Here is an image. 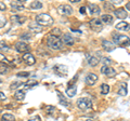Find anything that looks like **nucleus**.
I'll list each match as a JSON object with an SVG mask.
<instances>
[{"label": "nucleus", "instance_id": "f257e3e1", "mask_svg": "<svg viewBox=\"0 0 130 121\" xmlns=\"http://www.w3.org/2000/svg\"><path fill=\"white\" fill-rule=\"evenodd\" d=\"M47 44L53 50H60L63 47V41L59 37H56V36L50 35L47 39Z\"/></svg>", "mask_w": 130, "mask_h": 121}, {"label": "nucleus", "instance_id": "f03ea898", "mask_svg": "<svg viewBox=\"0 0 130 121\" xmlns=\"http://www.w3.org/2000/svg\"><path fill=\"white\" fill-rule=\"evenodd\" d=\"M36 23H38L40 26H51L53 24V18L50 15L41 13L36 16Z\"/></svg>", "mask_w": 130, "mask_h": 121}, {"label": "nucleus", "instance_id": "7ed1b4c3", "mask_svg": "<svg viewBox=\"0 0 130 121\" xmlns=\"http://www.w3.org/2000/svg\"><path fill=\"white\" fill-rule=\"evenodd\" d=\"M113 39H114V42L118 44V46H121V47L130 46V38L125 35H114Z\"/></svg>", "mask_w": 130, "mask_h": 121}, {"label": "nucleus", "instance_id": "20e7f679", "mask_svg": "<svg viewBox=\"0 0 130 121\" xmlns=\"http://www.w3.org/2000/svg\"><path fill=\"white\" fill-rule=\"evenodd\" d=\"M77 106H78V108H80V109L86 110V109H88V108H90L92 106V103H91L90 98L83 97V98H79L78 100H77Z\"/></svg>", "mask_w": 130, "mask_h": 121}, {"label": "nucleus", "instance_id": "39448f33", "mask_svg": "<svg viewBox=\"0 0 130 121\" xmlns=\"http://www.w3.org/2000/svg\"><path fill=\"white\" fill-rule=\"evenodd\" d=\"M58 13L61 15H71L73 13V9L70 5H61L58 7Z\"/></svg>", "mask_w": 130, "mask_h": 121}, {"label": "nucleus", "instance_id": "423d86ee", "mask_svg": "<svg viewBox=\"0 0 130 121\" xmlns=\"http://www.w3.org/2000/svg\"><path fill=\"white\" fill-rule=\"evenodd\" d=\"M15 49L18 52H20V53H24V52H28L30 50V48L29 46L26 43V42H24V41H18L15 43Z\"/></svg>", "mask_w": 130, "mask_h": 121}, {"label": "nucleus", "instance_id": "0eeeda50", "mask_svg": "<svg viewBox=\"0 0 130 121\" xmlns=\"http://www.w3.org/2000/svg\"><path fill=\"white\" fill-rule=\"evenodd\" d=\"M53 70H54V72L56 75L60 76V77H65L68 72L67 67L65 65H56V66L53 67Z\"/></svg>", "mask_w": 130, "mask_h": 121}, {"label": "nucleus", "instance_id": "6e6552de", "mask_svg": "<svg viewBox=\"0 0 130 121\" xmlns=\"http://www.w3.org/2000/svg\"><path fill=\"white\" fill-rule=\"evenodd\" d=\"M24 5H25V1H21V0H18V1H13L11 2V8H12V12H19V11H23L24 10Z\"/></svg>", "mask_w": 130, "mask_h": 121}, {"label": "nucleus", "instance_id": "1a4fd4ad", "mask_svg": "<svg viewBox=\"0 0 130 121\" xmlns=\"http://www.w3.org/2000/svg\"><path fill=\"white\" fill-rule=\"evenodd\" d=\"M101 71H102V74H104L106 77H109V78H113L116 76V70L109 66H103L101 68Z\"/></svg>", "mask_w": 130, "mask_h": 121}, {"label": "nucleus", "instance_id": "9d476101", "mask_svg": "<svg viewBox=\"0 0 130 121\" xmlns=\"http://www.w3.org/2000/svg\"><path fill=\"white\" fill-rule=\"evenodd\" d=\"M90 26L94 31L102 30V21L100 18H93L90 22Z\"/></svg>", "mask_w": 130, "mask_h": 121}, {"label": "nucleus", "instance_id": "9b49d317", "mask_svg": "<svg viewBox=\"0 0 130 121\" xmlns=\"http://www.w3.org/2000/svg\"><path fill=\"white\" fill-rule=\"evenodd\" d=\"M23 61L27 64V65H34V64L36 63L35 57L30 53H25V54H24L23 55Z\"/></svg>", "mask_w": 130, "mask_h": 121}, {"label": "nucleus", "instance_id": "f8f14e48", "mask_svg": "<svg viewBox=\"0 0 130 121\" xmlns=\"http://www.w3.org/2000/svg\"><path fill=\"white\" fill-rule=\"evenodd\" d=\"M98 81V76L95 74H89L86 77V83L88 86H93Z\"/></svg>", "mask_w": 130, "mask_h": 121}, {"label": "nucleus", "instance_id": "ddd939ff", "mask_svg": "<svg viewBox=\"0 0 130 121\" xmlns=\"http://www.w3.org/2000/svg\"><path fill=\"white\" fill-rule=\"evenodd\" d=\"M102 47L104 48L105 51L107 52H111L115 49V44H113L111 41H108V40H103L102 41Z\"/></svg>", "mask_w": 130, "mask_h": 121}, {"label": "nucleus", "instance_id": "4468645a", "mask_svg": "<svg viewBox=\"0 0 130 121\" xmlns=\"http://www.w3.org/2000/svg\"><path fill=\"white\" fill-rule=\"evenodd\" d=\"M28 28H29V30H31L32 33H40V31L42 30V27L39 25L38 23H30L29 25H28Z\"/></svg>", "mask_w": 130, "mask_h": 121}, {"label": "nucleus", "instance_id": "2eb2a0df", "mask_svg": "<svg viewBox=\"0 0 130 121\" xmlns=\"http://www.w3.org/2000/svg\"><path fill=\"white\" fill-rule=\"evenodd\" d=\"M116 29L120 30V31H127V30L130 29V25L128 23H126V22H119L116 25Z\"/></svg>", "mask_w": 130, "mask_h": 121}, {"label": "nucleus", "instance_id": "dca6fc26", "mask_svg": "<svg viewBox=\"0 0 130 121\" xmlns=\"http://www.w3.org/2000/svg\"><path fill=\"white\" fill-rule=\"evenodd\" d=\"M114 13H115V15L118 18H126L127 17V11H126L125 9H123V8H120V9H117L114 11Z\"/></svg>", "mask_w": 130, "mask_h": 121}, {"label": "nucleus", "instance_id": "f3484780", "mask_svg": "<svg viewBox=\"0 0 130 121\" xmlns=\"http://www.w3.org/2000/svg\"><path fill=\"white\" fill-rule=\"evenodd\" d=\"M63 43L67 44V46H73V44H74V38H73L71 35L65 34V35H63Z\"/></svg>", "mask_w": 130, "mask_h": 121}, {"label": "nucleus", "instance_id": "a211bd4d", "mask_svg": "<svg viewBox=\"0 0 130 121\" xmlns=\"http://www.w3.org/2000/svg\"><path fill=\"white\" fill-rule=\"evenodd\" d=\"M89 9H90V13L92 15H98V14H100V8L98 7L96 5H92V3H90L89 5Z\"/></svg>", "mask_w": 130, "mask_h": 121}, {"label": "nucleus", "instance_id": "6ab92c4d", "mask_svg": "<svg viewBox=\"0 0 130 121\" xmlns=\"http://www.w3.org/2000/svg\"><path fill=\"white\" fill-rule=\"evenodd\" d=\"M113 16L109 14H103L102 16H101V21L105 24H112L113 23Z\"/></svg>", "mask_w": 130, "mask_h": 121}, {"label": "nucleus", "instance_id": "aec40b11", "mask_svg": "<svg viewBox=\"0 0 130 121\" xmlns=\"http://www.w3.org/2000/svg\"><path fill=\"white\" fill-rule=\"evenodd\" d=\"M11 18H12V22L18 23V24H23L24 22L26 21L25 16H20V15H14V16H12Z\"/></svg>", "mask_w": 130, "mask_h": 121}, {"label": "nucleus", "instance_id": "412c9836", "mask_svg": "<svg viewBox=\"0 0 130 121\" xmlns=\"http://www.w3.org/2000/svg\"><path fill=\"white\" fill-rule=\"evenodd\" d=\"M14 97L16 100H23L24 98H25V92L20 90V91H16L15 94H14Z\"/></svg>", "mask_w": 130, "mask_h": 121}, {"label": "nucleus", "instance_id": "4be33fe9", "mask_svg": "<svg viewBox=\"0 0 130 121\" xmlns=\"http://www.w3.org/2000/svg\"><path fill=\"white\" fill-rule=\"evenodd\" d=\"M88 63H89V65H91V66H96L98 64H99V58L98 57H94V56H89L88 55Z\"/></svg>", "mask_w": 130, "mask_h": 121}, {"label": "nucleus", "instance_id": "5701e85b", "mask_svg": "<svg viewBox=\"0 0 130 121\" xmlns=\"http://www.w3.org/2000/svg\"><path fill=\"white\" fill-rule=\"evenodd\" d=\"M76 92H77V89H76L75 86L74 87H70L66 90V94H67V96H70V97H73V96L76 94Z\"/></svg>", "mask_w": 130, "mask_h": 121}, {"label": "nucleus", "instance_id": "b1692460", "mask_svg": "<svg viewBox=\"0 0 130 121\" xmlns=\"http://www.w3.org/2000/svg\"><path fill=\"white\" fill-rule=\"evenodd\" d=\"M42 7V3L40 2V1H32L30 5H29V8L30 9H40V8Z\"/></svg>", "mask_w": 130, "mask_h": 121}, {"label": "nucleus", "instance_id": "393cba45", "mask_svg": "<svg viewBox=\"0 0 130 121\" xmlns=\"http://www.w3.org/2000/svg\"><path fill=\"white\" fill-rule=\"evenodd\" d=\"M2 121H15V118L11 114H5L2 116Z\"/></svg>", "mask_w": 130, "mask_h": 121}, {"label": "nucleus", "instance_id": "a878e982", "mask_svg": "<svg viewBox=\"0 0 130 121\" xmlns=\"http://www.w3.org/2000/svg\"><path fill=\"white\" fill-rule=\"evenodd\" d=\"M9 50H10V48L6 42H3V41L0 42V51L1 52H8Z\"/></svg>", "mask_w": 130, "mask_h": 121}, {"label": "nucleus", "instance_id": "bb28decb", "mask_svg": "<svg viewBox=\"0 0 130 121\" xmlns=\"http://www.w3.org/2000/svg\"><path fill=\"white\" fill-rule=\"evenodd\" d=\"M119 95H121V96H126V94H127V86H125V84H123V87H121L119 90H118V92H117Z\"/></svg>", "mask_w": 130, "mask_h": 121}, {"label": "nucleus", "instance_id": "cd10ccee", "mask_svg": "<svg viewBox=\"0 0 130 121\" xmlns=\"http://www.w3.org/2000/svg\"><path fill=\"white\" fill-rule=\"evenodd\" d=\"M109 92V87L107 84H102L101 86V93L102 94H107Z\"/></svg>", "mask_w": 130, "mask_h": 121}, {"label": "nucleus", "instance_id": "c85d7f7f", "mask_svg": "<svg viewBox=\"0 0 130 121\" xmlns=\"http://www.w3.org/2000/svg\"><path fill=\"white\" fill-rule=\"evenodd\" d=\"M37 84H38V82L37 81H36V80H29V81H28V82H26L25 84H24V86H25V87H27V88H31V87H35V86H37Z\"/></svg>", "mask_w": 130, "mask_h": 121}, {"label": "nucleus", "instance_id": "c756f323", "mask_svg": "<svg viewBox=\"0 0 130 121\" xmlns=\"http://www.w3.org/2000/svg\"><path fill=\"white\" fill-rule=\"evenodd\" d=\"M8 71V66L6 64H1L0 63V74H6Z\"/></svg>", "mask_w": 130, "mask_h": 121}, {"label": "nucleus", "instance_id": "7c9ffc66", "mask_svg": "<svg viewBox=\"0 0 130 121\" xmlns=\"http://www.w3.org/2000/svg\"><path fill=\"white\" fill-rule=\"evenodd\" d=\"M58 94H59V97H60V100H61V103H62V104L64 105V106H68V105H70V103H68L66 99H64V98H63V95L61 94L60 92H58Z\"/></svg>", "mask_w": 130, "mask_h": 121}, {"label": "nucleus", "instance_id": "2f4dec72", "mask_svg": "<svg viewBox=\"0 0 130 121\" xmlns=\"http://www.w3.org/2000/svg\"><path fill=\"white\" fill-rule=\"evenodd\" d=\"M0 63H1V64H8V63H9L8 58L3 54H1V53H0Z\"/></svg>", "mask_w": 130, "mask_h": 121}, {"label": "nucleus", "instance_id": "473e14b6", "mask_svg": "<svg viewBox=\"0 0 130 121\" xmlns=\"http://www.w3.org/2000/svg\"><path fill=\"white\" fill-rule=\"evenodd\" d=\"M25 83H22V82H13V83H11V86H10V88L11 89H16L18 87H22V86H24Z\"/></svg>", "mask_w": 130, "mask_h": 121}, {"label": "nucleus", "instance_id": "72a5a7b5", "mask_svg": "<svg viewBox=\"0 0 130 121\" xmlns=\"http://www.w3.org/2000/svg\"><path fill=\"white\" fill-rule=\"evenodd\" d=\"M6 18L5 17H2V16H0V28H2L3 26H5V24H6Z\"/></svg>", "mask_w": 130, "mask_h": 121}, {"label": "nucleus", "instance_id": "f704fd0d", "mask_svg": "<svg viewBox=\"0 0 130 121\" xmlns=\"http://www.w3.org/2000/svg\"><path fill=\"white\" fill-rule=\"evenodd\" d=\"M29 76V72H19L18 77H28Z\"/></svg>", "mask_w": 130, "mask_h": 121}, {"label": "nucleus", "instance_id": "c9c22d12", "mask_svg": "<svg viewBox=\"0 0 130 121\" xmlns=\"http://www.w3.org/2000/svg\"><path fill=\"white\" fill-rule=\"evenodd\" d=\"M102 61H103V63L105 64V66H108L109 64H111V59H109V58H105V57H103Z\"/></svg>", "mask_w": 130, "mask_h": 121}, {"label": "nucleus", "instance_id": "e433bc0d", "mask_svg": "<svg viewBox=\"0 0 130 121\" xmlns=\"http://www.w3.org/2000/svg\"><path fill=\"white\" fill-rule=\"evenodd\" d=\"M28 121H41V119H40L39 116H35V117H32V118H30Z\"/></svg>", "mask_w": 130, "mask_h": 121}, {"label": "nucleus", "instance_id": "4c0bfd02", "mask_svg": "<svg viewBox=\"0 0 130 121\" xmlns=\"http://www.w3.org/2000/svg\"><path fill=\"white\" fill-rule=\"evenodd\" d=\"M21 39H30V35L29 34H23L21 36Z\"/></svg>", "mask_w": 130, "mask_h": 121}, {"label": "nucleus", "instance_id": "58836bf2", "mask_svg": "<svg viewBox=\"0 0 130 121\" xmlns=\"http://www.w3.org/2000/svg\"><path fill=\"white\" fill-rule=\"evenodd\" d=\"M5 10H6V5L0 1V11H5Z\"/></svg>", "mask_w": 130, "mask_h": 121}, {"label": "nucleus", "instance_id": "ea45409f", "mask_svg": "<svg viewBox=\"0 0 130 121\" xmlns=\"http://www.w3.org/2000/svg\"><path fill=\"white\" fill-rule=\"evenodd\" d=\"M79 12H80L81 14H85V13H86V7H81L80 9H79Z\"/></svg>", "mask_w": 130, "mask_h": 121}, {"label": "nucleus", "instance_id": "a19ab883", "mask_svg": "<svg viewBox=\"0 0 130 121\" xmlns=\"http://www.w3.org/2000/svg\"><path fill=\"white\" fill-rule=\"evenodd\" d=\"M5 99H6V95H5V93L0 92V100H5Z\"/></svg>", "mask_w": 130, "mask_h": 121}, {"label": "nucleus", "instance_id": "79ce46f5", "mask_svg": "<svg viewBox=\"0 0 130 121\" xmlns=\"http://www.w3.org/2000/svg\"><path fill=\"white\" fill-rule=\"evenodd\" d=\"M52 34H58V35H61V30H60V29H56V28H55V29L52 30Z\"/></svg>", "mask_w": 130, "mask_h": 121}, {"label": "nucleus", "instance_id": "37998d69", "mask_svg": "<svg viewBox=\"0 0 130 121\" xmlns=\"http://www.w3.org/2000/svg\"><path fill=\"white\" fill-rule=\"evenodd\" d=\"M126 8H127V10H130V2H128L127 5H126Z\"/></svg>", "mask_w": 130, "mask_h": 121}, {"label": "nucleus", "instance_id": "c03bdc74", "mask_svg": "<svg viewBox=\"0 0 130 121\" xmlns=\"http://www.w3.org/2000/svg\"><path fill=\"white\" fill-rule=\"evenodd\" d=\"M72 2H79V1H81V0H71Z\"/></svg>", "mask_w": 130, "mask_h": 121}, {"label": "nucleus", "instance_id": "a18cd8bd", "mask_svg": "<svg viewBox=\"0 0 130 121\" xmlns=\"http://www.w3.org/2000/svg\"><path fill=\"white\" fill-rule=\"evenodd\" d=\"M86 121H94V120H91V119H88V120H86Z\"/></svg>", "mask_w": 130, "mask_h": 121}, {"label": "nucleus", "instance_id": "49530a36", "mask_svg": "<svg viewBox=\"0 0 130 121\" xmlns=\"http://www.w3.org/2000/svg\"><path fill=\"white\" fill-rule=\"evenodd\" d=\"M0 111H1V109H0Z\"/></svg>", "mask_w": 130, "mask_h": 121}]
</instances>
